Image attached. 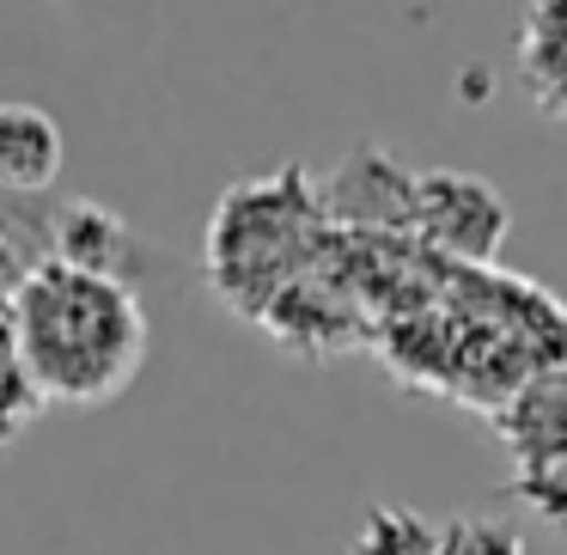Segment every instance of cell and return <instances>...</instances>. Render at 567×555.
<instances>
[{"label":"cell","mask_w":567,"mask_h":555,"mask_svg":"<svg viewBox=\"0 0 567 555\" xmlns=\"http://www.w3.org/2000/svg\"><path fill=\"white\" fill-rule=\"evenodd\" d=\"M440 549V525L415 506H396V501H379L367 518H360L348 555H433Z\"/></svg>","instance_id":"obj_7"},{"label":"cell","mask_w":567,"mask_h":555,"mask_svg":"<svg viewBox=\"0 0 567 555\" xmlns=\"http://www.w3.org/2000/svg\"><path fill=\"white\" fill-rule=\"evenodd\" d=\"M421 238L433 250L457 263H494L513 233V208L488 177L470 172H421L415 177V214H409Z\"/></svg>","instance_id":"obj_2"},{"label":"cell","mask_w":567,"mask_h":555,"mask_svg":"<svg viewBox=\"0 0 567 555\" xmlns=\"http://www.w3.org/2000/svg\"><path fill=\"white\" fill-rule=\"evenodd\" d=\"M433 555H525V531L501 513H457L440 525Z\"/></svg>","instance_id":"obj_8"},{"label":"cell","mask_w":567,"mask_h":555,"mask_svg":"<svg viewBox=\"0 0 567 555\" xmlns=\"http://www.w3.org/2000/svg\"><path fill=\"white\" fill-rule=\"evenodd\" d=\"M62 160H68L62 123L43 104L0 99V196H19V202L55 196Z\"/></svg>","instance_id":"obj_3"},{"label":"cell","mask_w":567,"mask_h":555,"mask_svg":"<svg viewBox=\"0 0 567 555\" xmlns=\"http://www.w3.org/2000/svg\"><path fill=\"white\" fill-rule=\"evenodd\" d=\"M141 257L135 233L123 226V214H111L104 202H55V226H50V263L86 275H123Z\"/></svg>","instance_id":"obj_5"},{"label":"cell","mask_w":567,"mask_h":555,"mask_svg":"<svg viewBox=\"0 0 567 555\" xmlns=\"http://www.w3.org/2000/svg\"><path fill=\"white\" fill-rule=\"evenodd\" d=\"M38 269V257H31L25 245H19V238H7L0 233V299H13L19 287H25V275Z\"/></svg>","instance_id":"obj_12"},{"label":"cell","mask_w":567,"mask_h":555,"mask_svg":"<svg viewBox=\"0 0 567 555\" xmlns=\"http://www.w3.org/2000/svg\"><path fill=\"white\" fill-rule=\"evenodd\" d=\"M19 367L43 403L99 409L141 379L153 354V318L135 281L38 263L13 294Z\"/></svg>","instance_id":"obj_1"},{"label":"cell","mask_w":567,"mask_h":555,"mask_svg":"<svg viewBox=\"0 0 567 555\" xmlns=\"http://www.w3.org/2000/svg\"><path fill=\"white\" fill-rule=\"evenodd\" d=\"M518 80L549 123H567V0H530L525 7Z\"/></svg>","instance_id":"obj_6"},{"label":"cell","mask_w":567,"mask_h":555,"mask_svg":"<svg viewBox=\"0 0 567 555\" xmlns=\"http://www.w3.org/2000/svg\"><path fill=\"white\" fill-rule=\"evenodd\" d=\"M518 489H525V501L555 525V537L567 543V458L549 470H518Z\"/></svg>","instance_id":"obj_11"},{"label":"cell","mask_w":567,"mask_h":555,"mask_svg":"<svg viewBox=\"0 0 567 555\" xmlns=\"http://www.w3.org/2000/svg\"><path fill=\"white\" fill-rule=\"evenodd\" d=\"M43 409H50V403H43L38 384L25 379V367H19V360H0V445H13L19 433L43 415Z\"/></svg>","instance_id":"obj_9"},{"label":"cell","mask_w":567,"mask_h":555,"mask_svg":"<svg viewBox=\"0 0 567 555\" xmlns=\"http://www.w3.org/2000/svg\"><path fill=\"white\" fill-rule=\"evenodd\" d=\"M50 226H55V196H43V202L0 196V233L19 238L38 263H50Z\"/></svg>","instance_id":"obj_10"},{"label":"cell","mask_w":567,"mask_h":555,"mask_svg":"<svg viewBox=\"0 0 567 555\" xmlns=\"http://www.w3.org/2000/svg\"><path fill=\"white\" fill-rule=\"evenodd\" d=\"M501 440L513 445L518 470H549L567 458V367L537 372L518 384V397L501 415Z\"/></svg>","instance_id":"obj_4"},{"label":"cell","mask_w":567,"mask_h":555,"mask_svg":"<svg viewBox=\"0 0 567 555\" xmlns=\"http://www.w3.org/2000/svg\"><path fill=\"white\" fill-rule=\"evenodd\" d=\"M0 360H19V336H13V299H0Z\"/></svg>","instance_id":"obj_13"}]
</instances>
